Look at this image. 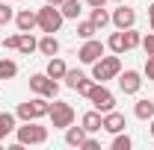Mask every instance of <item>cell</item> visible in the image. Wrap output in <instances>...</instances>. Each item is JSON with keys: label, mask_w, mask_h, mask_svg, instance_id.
Returning a JSON list of instances; mask_svg holds the SVG:
<instances>
[{"label": "cell", "mask_w": 154, "mask_h": 150, "mask_svg": "<svg viewBox=\"0 0 154 150\" xmlns=\"http://www.w3.org/2000/svg\"><path fill=\"white\" fill-rule=\"evenodd\" d=\"M92 24H95L98 30H104V27H107V24H110V12H107V9H104V6H95V9H92Z\"/></svg>", "instance_id": "20"}, {"label": "cell", "mask_w": 154, "mask_h": 150, "mask_svg": "<svg viewBox=\"0 0 154 150\" xmlns=\"http://www.w3.org/2000/svg\"><path fill=\"white\" fill-rule=\"evenodd\" d=\"M83 138H86V130H83V127H65V144L80 147V144H83Z\"/></svg>", "instance_id": "17"}, {"label": "cell", "mask_w": 154, "mask_h": 150, "mask_svg": "<svg viewBox=\"0 0 154 150\" xmlns=\"http://www.w3.org/2000/svg\"><path fill=\"white\" fill-rule=\"evenodd\" d=\"M119 74H122V59L119 56H101L98 62H92V79L95 82H107Z\"/></svg>", "instance_id": "1"}, {"label": "cell", "mask_w": 154, "mask_h": 150, "mask_svg": "<svg viewBox=\"0 0 154 150\" xmlns=\"http://www.w3.org/2000/svg\"><path fill=\"white\" fill-rule=\"evenodd\" d=\"M139 85H142L139 71H125V74H119V88H122L125 94H136V91H139Z\"/></svg>", "instance_id": "10"}, {"label": "cell", "mask_w": 154, "mask_h": 150, "mask_svg": "<svg viewBox=\"0 0 154 150\" xmlns=\"http://www.w3.org/2000/svg\"><path fill=\"white\" fill-rule=\"evenodd\" d=\"M45 3H51V6H59V3H62V0H45Z\"/></svg>", "instance_id": "36"}, {"label": "cell", "mask_w": 154, "mask_h": 150, "mask_svg": "<svg viewBox=\"0 0 154 150\" xmlns=\"http://www.w3.org/2000/svg\"><path fill=\"white\" fill-rule=\"evenodd\" d=\"M145 76H148V79L154 82V56H148V59H145Z\"/></svg>", "instance_id": "32"}, {"label": "cell", "mask_w": 154, "mask_h": 150, "mask_svg": "<svg viewBox=\"0 0 154 150\" xmlns=\"http://www.w3.org/2000/svg\"><path fill=\"white\" fill-rule=\"evenodd\" d=\"M95 33H98V27L92 21H80V24H77V36L83 38V41H86V38H95Z\"/></svg>", "instance_id": "24"}, {"label": "cell", "mask_w": 154, "mask_h": 150, "mask_svg": "<svg viewBox=\"0 0 154 150\" xmlns=\"http://www.w3.org/2000/svg\"><path fill=\"white\" fill-rule=\"evenodd\" d=\"M92 85H95V82H92L89 76H83V79H80V82L74 85V91H77V94H83V97H89V91H92Z\"/></svg>", "instance_id": "27"}, {"label": "cell", "mask_w": 154, "mask_h": 150, "mask_svg": "<svg viewBox=\"0 0 154 150\" xmlns=\"http://www.w3.org/2000/svg\"><path fill=\"white\" fill-rule=\"evenodd\" d=\"M125 127H128V124H125V115H122V112H116V109L104 112V127H101V130H107V132L116 135V132H122Z\"/></svg>", "instance_id": "11"}, {"label": "cell", "mask_w": 154, "mask_h": 150, "mask_svg": "<svg viewBox=\"0 0 154 150\" xmlns=\"http://www.w3.org/2000/svg\"><path fill=\"white\" fill-rule=\"evenodd\" d=\"M48 112H51V103L45 100V94H42V97H33V100H27V103L18 106V118L21 121H38V118H45Z\"/></svg>", "instance_id": "3"}, {"label": "cell", "mask_w": 154, "mask_h": 150, "mask_svg": "<svg viewBox=\"0 0 154 150\" xmlns=\"http://www.w3.org/2000/svg\"><path fill=\"white\" fill-rule=\"evenodd\" d=\"M18 50L24 53V56H30L33 50H38V41L33 33H18Z\"/></svg>", "instance_id": "14"}, {"label": "cell", "mask_w": 154, "mask_h": 150, "mask_svg": "<svg viewBox=\"0 0 154 150\" xmlns=\"http://www.w3.org/2000/svg\"><path fill=\"white\" fill-rule=\"evenodd\" d=\"M36 18H38V30L42 33H59V27H62V12H59L57 6H51V3H45L42 9L36 12Z\"/></svg>", "instance_id": "2"}, {"label": "cell", "mask_w": 154, "mask_h": 150, "mask_svg": "<svg viewBox=\"0 0 154 150\" xmlns=\"http://www.w3.org/2000/svg\"><path fill=\"white\" fill-rule=\"evenodd\" d=\"M15 74H18V65L12 59H0V79H12Z\"/></svg>", "instance_id": "22"}, {"label": "cell", "mask_w": 154, "mask_h": 150, "mask_svg": "<svg viewBox=\"0 0 154 150\" xmlns=\"http://www.w3.org/2000/svg\"><path fill=\"white\" fill-rule=\"evenodd\" d=\"M48 118H51V127H54V130H65V127L74 124V109H71L68 103H51Z\"/></svg>", "instance_id": "5"}, {"label": "cell", "mask_w": 154, "mask_h": 150, "mask_svg": "<svg viewBox=\"0 0 154 150\" xmlns=\"http://www.w3.org/2000/svg\"><path fill=\"white\" fill-rule=\"evenodd\" d=\"M122 33H125V50H134V47L142 44V36L136 33L134 27H128V30H122Z\"/></svg>", "instance_id": "21"}, {"label": "cell", "mask_w": 154, "mask_h": 150, "mask_svg": "<svg viewBox=\"0 0 154 150\" xmlns=\"http://www.w3.org/2000/svg\"><path fill=\"white\" fill-rule=\"evenodd\" d=\"M83 71H65V82H68V88H74L77 82H80V79H83Z\"/></svg>", "instance_id": "29"}, {"label": "cell", "mask_w": 154, "mask_h": 150, "mask_svg": "<svg viewBox=\"0 0 154 150\" xmlns=\"http://www.w3.org/2000/svg\"><path fill=\"white\" fill-rule=\"evenodd\" d=\"M101 56H104V44H101L98 38H86V44L77 50V59H80L83 65H92V62H98Z\"/></svg>", "instance_id": "8"}, {"label": "cell", "mask_w": 154, "mask_h": 150, "mask_svg": "<svg viewBox=\"0 0 154 150\" xmlns=\"http://www.w3.org/2000/svg\"><path fill=\"white\" fill-rule=\"evenodd\" d=\"M107 47H110L113 53H125V33H113L110 41H107Z\"/></svg>", "instance_id": "25"}, {"label": "cell", "mask_w": 154, "mask_h": 150, "mask_svg": "<svg viewBox=\"0 0 154 150\" xmlns=\"http://www.w3.org/2000/svg\"><path fill=\"white\" fill-rule=\"evenodd\" d=\"M89 100H92V106H95L98 112H110V109H116V97H113V91H110L104 82H95V85H92Z\"/></svg>", "instance_id": "6"}, {"label": "cell", "mask_w": 154, "mask_h": 150, "mask_svg": "<svg viewBox=\"0 0 154 150\" xmlns=\"http://www.w3.org/2000/svg\"><path fill=\"white\" fill-rule=\"evenodd\" d=\"M110 21H113L119 30H128V27H134V24H136V12H134V9H128V6L122 3L113 15H110Z\"/></svg>", "instance_id": "9"}, {"label": "cell", "mask_w": 154, "mask_h": 150, "mask_svg": "<svg viewBox=\"0 0 154 150\" xmlns=\"http://www.w3.org/2000/svg\"><path fill=\"white\" fill-rule=\"evenodd\" d=\"M48 141V127H42L36 121H27L18 127V144H45Z\"/></svg>", "instance_id": "4"}, {"label": "cell", "mask_w": 154, "mask_h": 150, "mask_svg": "<svg viewBox=\"0 0 154 150\" xmlns=\"http://www.w3.org/2000/svg\"><path fill=\"white\" fill-rule=\"evenodd\" d=\"M148 24H151V30H154V3L148 6Z\"/></svg>", "instance_id": "34"}, {"label": "cell", "mask_w": 154, "mask_h": 150, "mask_svg": "<svg viewBox=\"0 0 154 150\" xmlns=\"http://www.w3.org/2000/svg\"><path fill=\"white\" fill-rule=\"evenodd\" d=\"M142 50H145V56H154V33H148L142 38Z\"/></svg>", "instance_id": "30"}, {"label": "cell", "mask_w": 154, "mask_h": 150, "mask_svg": "<svg viewBox=\"0 0 154 150\" xmlns=\"http://www.w3.org/2000/svg\"><path fill=\"white\" fill-rule=\"evenodd\" d=\"M134 115L139 118V121H151V118H154V97H151V100H136Z\"/></svg>", "instance_id": "15"}, {"label": "cell", "mask_w": 154, "mask_h": 150, "mask_svg": "<svg viewBox=\"0 0 154 150\" xmlns=\"http://www.w3.org/2000/svg\"><path fill=\"white\" fill-rule=\"evenodd\" d=\"M15 24H18V33H33V30L38 27V18H36V12L21 9L18 15H15Z\"/></svg>", "instance_id": "12"}, {"label": "cell", "mask_w": 154, "mask_h": 150, "mask_svg": "<svg viewBox=\"0 0 154 150\" xmlns=\"http://www.w3.org/2000/svg\"><path fill=\"white\" fill-rule=\"evenodd\" d=\"M131 135H125V130L122 132H116V138H113V150H131Z\"/></svg>", "instance_id": "26"}, {"label": "cell", "mask_w": 154, "mask_h": 150, "mask_svg": "<svg viewBox=\"0 0 154 150\" xmlns=\"http://www.w3.org/2000/svg\"><path fill=\"white\" fill-rule=\"evenodd\" d=\"M15 18V12H12V6H6V3H0V27H6L9 21Z\"/></svg>", "instance_id": "28"}, {"label": "cell", "mask_w": 154, "mask_h": 150, "mask_svg": "<svg viewBox=\"0 0 154 150\" xmlns=\"http://www.w3.org/2000/svg\"><path fill=\"white\" fill-rule=\"evenodd\" d=\"M38 50H42L45 56H57V53H59V41H57V36H54V33H45V38L38 41Z\"/></svg>", "instance_id": "16"}, {"label": "cell", "mask_w": 154, "mask_h": 150, "mask_svg": "<svg viewBox=\"0 0 154 150\" xmlns=\"http://www.w3.org/2000/svg\"><path fill=\"white\" fill-rule=\"evenodd\" d=\"M3 47H6V50H18V36H9L3 41Z\"/></svg>", "instance_id": "33"}, {"label": "cell", "mask_w": 154, "mask_h": 150, "mask_svg": "<svg viewBox=\"0 0 154 150\" xmlns=\"http://www.w3.org/2000/svg\"><path fill=\"white\" fill-rule=\"evenodd\" d=\"M151 138H154V118H151Z\"/></svg>", "instance_id": "37"}, {"label": "cell", "mask_w": 154, "mask_h": 150, "mask_svg": "<svg viewBox=\"0 0 154 150\" xmlns=\"http://www.w3.org/2000/svg\"><path fill=\"white\" fill-rule=\"evenodd\" d=\"M116 3H125V0H116Z\"/></svg>", "instance_id": "38"}, {"label": "cell", "mask_w": 154, "mask_h": 150, "mask_svg": "<svg viewBox=\"0 0 154 150\" xmlns=\"http://www.w3.org/2000/svg\"><path fill=\"white\" fill-rule=\"evenodd\" d=\"M86 3H89V6H92V9H95V6H104V3H107V0H86Z\"/></svg>", "instance_id": "35"}, {"label": "cell", "mask_w": 154, "mask_h": 150, "mask_svg": "<svg viewBox=\"0 0 154 150\" xmlns=\"http://www.w3.org/2000/svg\"><path fill=\"white\" fill-rule=\"evenodd\" d=\"M30 88H33L36 94H45V97H57L59 94L57 79H51L48 74H33L30 76Z\"/></svg>", "instance_id": "7"}, {"label": "cell", "mask_w": 154, "mask_h": 150, "mask_svg": "<svg viewBox=\"0 0 154 150\" xmlns=\"http://www.w3.org/2000/svg\"><path fill=\"white\" fill-rule=\"evenodd\" d=\"M65 62L62 59H57V56H51V62H48V76L51 79H65Z\"/></svg>", "instance_id": "18"}, {"label": "cell", "mask_w": 154, "mask_h": 150, "mask_svg": "<svg viewBox=\"0 0 154 150\" xmlns=\"http://www.w3.org/2000/svg\"><path fill=\"white\" fill-rule=\"evenodd\" d=\"M59 12H62V18H80L83 6H80V0H62L59 3Z\"/></svg>", "instance_id": "19"}, {"label": "cell", "mask_w": 154, "mask_h": 150, "mask_svg": "<svg viewBox=\"0 0 154 150\" xmlns=\"http://www.w3.org/2000/svg\"><path fill=\"white\" fill-rule=\"evenodd\" d=\"M12 130H18V127H15V115L3 112V115H0V138H3V135H9Z\"/></svg>", "instance_id": "23"}, {"label": "cell", "mask_w": 154, "mask_h": 150, "mask_svg": "<svg viewBox=\"0 0 154 150\" xmlns=\"http://www.w3.org/2000/svg\"><path fill=\"white\" fill-rule=\"evenodd\" d=\"M80 147H83V150H101V141H95V138H83Z\"/></svg>", "instance_id": "31"}, {"label": "cell", "mask_w": 154, "mask_h": 150, "mask_svg": "<svg viewBox=\"0 0 154 150\" xmlns=\"http://www.w3.org/2000/svg\"><path fill=\"white\" fill-rule=\"evenodd\" d=\"M80 124H83V130H86V132H98L101 127H104V112L92 109V112L83 115V121H80Z\"/></svg>", "instance_id": "13"}]
</instances>
